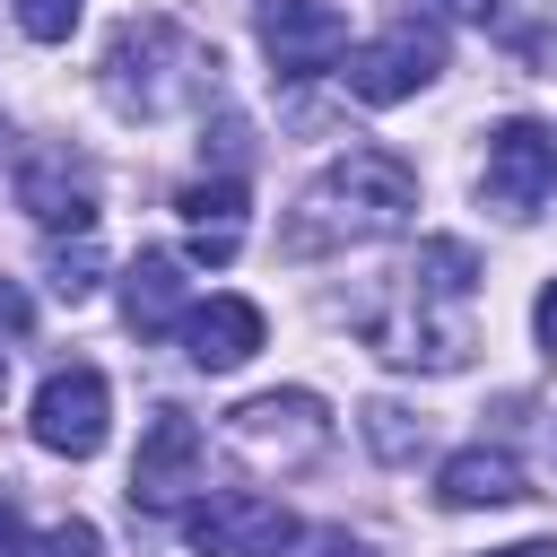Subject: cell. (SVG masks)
<instances>
[{
  "instance_id": "1",
  "label": "cell",
  "mask_w": 557,
  "mask_h": 557,
  "mask_svg": "<svg viewBox=\"0 0 557 557\" xmlns=\"http://www.w3.org/2000/svg\"><path fill=\"white\" fill-rule=\"evenodd\" d=\"M357 331L392 366H426V374L470 366V348H479V261H470V244H453V235L418 244V261H400L374 287Z\"/></svg>"
},
{
  "instance_id": "2",
  "label": "cell",
  "mask_w": 557,
  "mask_h": 557,
  "mask_svg": "<svg viewBox=\"0 0 557 557\" xmlns=\"http://www.w3.org/2000/svg\"><path fill=\"white\" fill-rule=\"evenodd\" d=\"M409 209H418V165L392 157V148H348V157H331L322 183L296 200L287 252L305 261V252H331V244H374V235L409 226Z\"/></svg>"
},
{
  "instance_id": "3",
  "label": "cell",
  "mask_w": 557,
  "mask_h": 557,
  "mask_svg": "<svg viewBox=\"0 0 557 557\" xmlns=\"http://www.w3.org/2000/svg\"><path fill=\"white\" fill-rule=\"evenodd\" d=\"M218 87V52H200L174 17H131L113 44H104V96L139 122L157 113H183Z\"/></svg>"
},
{
  "instance_id": "4",
  "label": "cell",
  "mask_w": 557,
  "mask_h": 557,
  "mask_svg": "<svg viewBox=\"0 0 557 557\" xmlns=\"http://www.w3.org/2000/svg\"><path fill=\"white\" fill-rule=\"evenodd\" d=\"M183 540L200 557H287L296 548V513L261 487H226V496H200L183 505Z\"/></svg>"
},
{
  "instance_id": "5",
  "label": "cell",
  "mask_w": 557,
  "mask_h": 557,
  "mask_svg": "<svg viewBox=\"0 0 557 557\" xmlns=\"http://www.w3.org/2000/svg\"><path fill=\"white\" fill-rule=\"evenodd\" d=\"M104 426H113V392L96 366H52L44 392H35V444L61 453V461H87L104 453Z\"/></svg>"
},
{
  "instance_id": "6",
  "label": "cell",
  "mask_w": 557,
  "mask_h": 557,
  "mask_svg": "<svg viewBox=\"0 0 557 557\" xmlns=\"http://www.w3.org/2000/svg\"><path fill=\"white\" fill-rule=\"evenodd\" d=\"M200 461H209L200 418L157 409L148 435H139V461H131V505H139V513H183V496L200 487Z\"/></svg>"
},
{
  "instance_id": "7",
  "label": "cell",
  "mask_w": 557,
  "mask_h": 557,
  "mask_svg": "<svg viewBox=\"0 0 557 557\" xmlns=\"http://www.w3.org/2000/svg\"><path fill=\"white\" fill-rule=\"evenodd\" d=\"M261 52L278 78H322L348 61V9L339 0H261Z\"/></svg>"
},
{
  "instance_id": "8",
  "label": "cell",
  "mask_w": 557,
  "mask_h": 557,
  "mask_svg": "<svg viewBox=\"0 0 557 557\" xmlns=\"http://www.w3.org/2000/svg\"><path fill=\"white\" fill-rule=\"evenodd\" d=\"M435 70H444V35L418 26V17H400L392 35H374V44L348 52V96H357V104H400V96H418Z\"/></svg>"
},
{
  "instance_id": "9",
  "label": "cell",
  "mask_w": 557,
  "mask_h": 557,
  "mask_svg": "<svg viewBox=\"0 0 557 557\" xmlns=\"http://www.w3.org/2000/svg\"><path fill=\"white\" fill-rule=\"evenodd\" d=\"M548 191H557V131H548V122H505V131L487 139L479 200L505 209V218H531Z\"/></svg>"
},
{
  "instance_id": "10",
  "label": "cell",
  "mask_w": 557,
  "mask_h": 557,
  "mask_svg": "<svg viewBox=\"0 0 557 557\" xmlns=\"http://www.w3.org/2000/svg\"><path fill=\"white\" fill-rule=\"evenodd\" d=\"M226 435L270 470V461H313L322 435H331V418H322L313 392H261V400H244V409L226 418Z\"/></svg>"
},
{
  "instance_id": "11",
  "label": "cell",
  "mask_w": 557,
  "mask_h": 557,
  "mask_svg": "<svg viewBox=\"0 0 557 557\" xmlns=\"http://www.w3.org/2000/svg\"><path fill=\"white\" fill-rule=\"evenodd\" d=\"M17 209H35L44 226L87 235V226H96V165L70 157V148H35V157L17 165Z\"/></svg>"
},
{
  "instance_id": "12",
  "label": "cell",
  "mask_w": 557,
  "mask_h": 557,
  "mask_svg": "<svg viewBox=\"0 0 557 557\" xmlns=\"http://www.w3.org/2000/svg\"><path fill=\"white\" fill-rule=\"evenodd\" d=\"M261 305H244V296H209V305H191L183 313V348H191V366L200 374H235L252 348H261Z\"/></svg>"
},
{
  "instance_id": "13",
  "label": "cell",
  "mask_w": 557,
  "mask_h": 557,
  "mask_svg": "<svg viewBox=\"0 0 557 557\" xmlns=\"http://www.w3.org/2000/svg\"><path fill=\"white\" fill-rule=\"evenodd\" d=\"M174 209H183V226H191V261H235V244H244V174L183 183Z\"/></svg>"
},
{
  "instance_id": "14",
  "label": "cell",
  "mask_w": 557,
  "mask_h": 557,
  "mask_svg": "<svg viewBox=\"0 0 557 557\" xmlns=\"http://www.w3.org/2000/svg\"><path fill=\"white\" fill-rule=\"evenodd\" d=\"M122 322H131L139 339H165V331L183 322V261H174L165 244H148V252L122 270Z\"/></svg>"
},
{
  "instance_id": "15",
  "label": "cell",
  "mask_w": 557,
  "mask_h": 557,
  "mask_svg": "<svg viewBox=\"0 0 557 557\" xmlns=\"http://www.w3.org/2000/svg\"><path fill=\"white\" fill-rule=\"evenodd\" d=\"M435 496H444L453 513H479V505H513V496H522V461H513L505 444H470V453H453V461L435 470Z\"/></svg>"
},
{
  "instance_id": "16",
  "label": "cell",
  "mask_w": 557,
  "mask_h": 557,
  "mask_svg": "<svg viewBox=\"0 0 557 557\" xmlns=\"http://www.w3.org/2000/svg\"><path fill=\"white\" fill-rule=\"evenodd\" d=\"M96 270H104L96 235H78V244H52V252H44V278H52V296H70V305H87V296H96Z\"/></svg>"
},
{
  "instance_id": "17",
  "label": "cell",
  "mask_w": 557,
  "mask_h": 557,
  "mask_svg": "<svg viewBox=\"0 0 557 557\" xmlns=\"http://www.w3.org/2000/svg\"><path fill=\"white\" fill-rule=\"evenodd\" d=\"M366 444H374L383 461H418V444H426V418H409L400 400H374V409H366Z\"/></svg>"
},
{
  "instance_id": "18",
  "label": "cell",
  "mask_w": 557,
  "mask_h": 557,
  "mask_svg": "<svg viewBox=\"0 0 557 557\" xmlns=\"http://www.w3.org/2000/svg\"><path fill=\"white\" fill-rule=\"evenodd\" d=\"M9 9L35 44H70V26H78V0H9Z\"/></svg>"
},
{
  "instance_id": "19",
  "label": "cell",
  "mask_w": 557,
  "mask_h": 557,
  "mask_svg": "<svg viewBox=\"0 0 557 557\" xmlns=\"http://www.w3.org/2000/svg\"><path fill=\"white\" fill-rule=\"evenodd\" d=\"M0 557H52V540H44V531H26L9 496H0Z\"/></svg>"
},
{
  "instance_id": "20",
  "label": "cell",
  "mask_w": 557,
  "mask_h": 557,
  "mask_svg": "<svg viewBox=\"0 0 557 557\" xmlns=\"http://www.w3.org/2000/svg\"><path fill=\"white\" fill-rule=\"evenodd\" d=\"M26 322H35V305L17 296V278H0V339H26Z\"/></svg>"
},
{
  "instance_id": "21",
  "label": "cell",
  "mask_w": 557,
  "mask_h": 557,
  "mask_svg": "<svg viewBox=\"0 0 557 557\" xmlns=\"http://www.w3.org/2000/svg\"><path fill=\"white\" fill-rule=\"evenodd\" d=\"M531 331H540V348H548V357H557V278H548V287H540V305H531Z\"/></svg>"
},
{
  "instance_id": "22",
  "label": "cell",
  "mask_w": 557,
  "mask_h": 557,
  "mask_svg": "<svg viewBox=\"0 0 557 557\" xmlns=\"http://www.w3.org/2000/svg\"><path fill=\"white\" fill-rule=\"evenodd\" d=\"M313 557H366V540H348V531H313Z\"/></svg>"
},
{
  "instance_id": "23",
  "label": "cell",
  "mask_w": 557,
  "mask_h": 557,
  "mask_svg": "<svg viewBox=\"0 0 557 557\" xmlns=\"http://www.w3.org/2000/svg\"><path fill=\"white\" fill-rule=\"evenodd\" d=\"M487 557H557V540H513V548H487Z\"/></svg>"
},
{
  "instance_id": "24",
  "label": "cell",
  "mask_w": 557,
  "mask_h": 557,
  "mask_svg": "<svg viewBox=\"0 0 557 557\" xmlns=\"http://www.w3.org/2000/svg\"><path fill=\"white\" fill-rule=\"evenodd\" d=\"M0 392H9V357H0Z\"/></svg>"
}]
</instances>
